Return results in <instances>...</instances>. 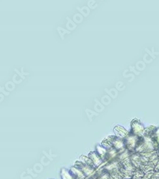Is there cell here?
I'll use <instances>...</instances> for the list:
<instances>
[{
	"instance_id": "obj_1",
	"label": "cell",
	"mask_w": 159,
	"mask_h": 179,
	"mask_svg": "<svg viewBox=\"0 0 159 179\" xmlns=\"http://www.w3.org/2000/svg\"><path fill=\"white\" fill-rule=\"evenodd\" d=\"M57 30H58L59 33L60 34V36H61L62 39H64V38H63V36H64V34H66V33L69 34V33H70V32H69V31H66V30L64 29H62V28L61 27H58L57 28Z\"/></svg>"
},
{
	"instance_id": "obj_2",
	"label": "cell",
	"mask_w": 159,
	"mask_h": 179,
	"mask_svg": "<svg viewBox=\"0 0 159 179\" xmlns=\"http://www.w3.org/2000/svg\"><path fill=\"white\" fill-rule=\"evenodd\" d=\"M66 19H67V20H69V23H70V25H67V27H68V28H69V29L72 30V29H73V28L72 27V26H73V27H75V28L76 27V26L75 23H73V22L71 21V20L69 19V18H68V17H67Z\"/></svg>"
}]
</instances>
